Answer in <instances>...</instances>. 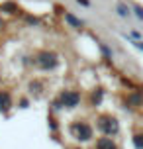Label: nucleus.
<instances>
[{"label": "nucleus", "instance_id": "f257e3e1", "mask_svg": "<svg viewBox=\"0 0 143 149\" xmlns=\"http://www.w3.org/2000/svg\"><path fill=\"white\" fill-rule=\"evenodd\" d=\"M98 127H100L102 134L114 135V134H118L120 124H118V120L114 118V116H100V118H98Z\"/></svg>", "mask_w": 143, "mask_h": 149}, {"label": "nucleus", "instance_id": "f03ea898", "mask_svg": "<svg viewBox=\"0 0 143 149\" xmlns=\"http://www.w3.org/2000/svg\"><path fill=\"white\" fill-rule=\"evenodd\" d=\"M71 132L75 135L76 139H81V141H88L92 137V127L86 124V122H76L71 126Z\"/></svg>", "mask_w": 143, "mask_h": 149}, {"label": "nucleus", "instance_id": "7ed1b4c3", "mask_svg": "<svg viewBox=\"0 0 143 149\" xmlns=\"http://www.w3.org/2000/svg\"><path fill=\"white\" fill-rule=\"evenodd\" d=\"M61 104L67 106V108H75L76 104H78V100H81V94L78 92H75V90H65L63 94H61Z\"/></svg>", "mask_w": 143, "mask_h": 149}, {"label": "nucleus", "instance_id": "20e7f679", "mask_svg": "<svg viewBox=\"0 0 143 149\" xmlns=\"http://www.w3.org/2000/svg\"><path fill=\"white\" fill-rule=\"evenodd\" d=\"M96 149H116V143L110 137H100L96 141Z\"/></svg>", "mask_w": 143, "mask_h": 149}, {"label": "nucleus", "instance_id": "39448f33", "mask_svg": "<svg viewBox=\"0 0 143 149\" xmlns=\"http://www.w3.org/2000/svg\"><path fill=\"white\" fill-rule=\"evenodd\" d=\"M10 94L8 92H4V90H0V110H8L10 108Z\"/></svg>", "mask_w": 143, "mask_h": 149}, {"label": "nucleus", "instance_id": "423d86ee", "mask_svg": "<svg viewBox=\"0 0 143 149\" xmlns=\"http://www.w3.org/2000/svg\"><path fill=\"white\" fill-rule=\"evenodd\" d=\"M133 145H135V149H143V134L133 135Z\"/></svg>", "mask_w": 143, "mask_h": 149}, {"label": "nucleus", "instance_id": "0eeeda50", "mask_svg": "<svg viewBox=\"0 0 143 149\" xmlns=\"http://www.w3.org/2000/svg\"><path fill=\"white\" fill-rule=\"evenodd\" d=\"M100 100H102V92L98 90V92H94V94H92V104H98Z\"/></svg>", "mask_w": 143, "mask_h": 149}]
</instances>
